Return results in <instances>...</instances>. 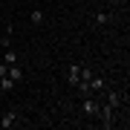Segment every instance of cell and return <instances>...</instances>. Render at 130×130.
Listing matches in <instances>:
<instances>
[{
  "mask_svg": "<svg viewBox=\"0 0 130 130\" xmlns=\"http://www.w3.org/2000/svg\"><path fill=\"white\" fill-rule=\"evenodd\" d=\"M20 124H23V121H20V116H18V113H14V110H6L3 116H0V127H3V130L20 127Z\"/></svg>",
  "mask_w": 130,
  "mask_h": 130,
  "instance_id": "1",
  "label": "cell"
},
{
  "mask_svg": "<svg viewBox=\"0 0 130 130\" xmlns=\"http://www.w3.org/2000/svg\"><path fill=\"white\" fill-rule=\"evenodd\" d=\"M81 110H84V116H87V119H98V98H93V95H84Z\"/></svg>",
  "mask_w": 130,
  "mask_h": 130,
  "instance_id": "2",
  "label": "cell"
},
{
  "mask_svg": "<svg viewBox=\"0 0 130 130\" xmlns=\"http://www.w3.org/2000/svg\"><path fill=\"white\" fill-rule=\"evenodd\" d=\"M78 78H81V64H72L67 67V84H70V87H78Z\"/></svg>",
  "mask_w": 130,
  "mask_h": 130,
  "instance_id": "3",
  "label": "cell"
},
{
  "mask_svg": "<svg viewBox=\"0 0 130 130\" xmlns=\"http://www.w3.org/2000/svg\"><path fill=\"white\" fill-rule=\"evenodd\" d=\"M107 90V78L104 75H93L90 78V93H104Z\"/></svg>",
  "mask_w": 130,
  "mask_h": 130,
  "instance_id": "4",
  "label": "cell"
},
{
  "mask_svg": "<svg viewBox=\"0 0 130 130\" xmlns=\"http://www.w3.org/2000/svg\"><path fill=\"white\" fill-rule=\"evenodd\" d=\"M29 20H32L35 26H43V23H46V12H43V9H32V14H29Z\"/></svg>",
  "mask_w": 130,
  "mask_h": 130,
  "instance_id": "5",
  "label": "cell"
},
{
  "mask_svg": "<svg viewBox=\"0 0 130 130\" xmlns=\"http://www.w3.org/2000/svg\"><path fill=\"white\" fill-rule=\"evenodd\" d=\"M113 20H116L113 12H98V14H95V23H98V26H110Z\"/></svg>",
  "mask_w": 130,
  "mask_h": 130,
  "instance_id": "6",
  "label": "cell"
},
{
  "mask_svg": "<svg viewBox=\"0 0 130 130\" xmlns=\"http://www.w3.org/2000/svg\"><path fill=\"white\" fill-rule=\"evenodd\" d=\"M6 75H9V78H12L14 84H18V81H23V70H20L18 64H12V67H9V72H6Z\"/></svg>",
  "mask_w": 130,
  "mask_h": 130,
  "instance_id": "7",
  "label": "cell"
},
{
  "mask_svg": "<svg viewBox=\"0 0 130 130\" xmlns=\"http://www.w3.org/2000/svg\"><path fill=\"white\" fill-rule=\"evenodd\" d=\"M0 90H3V93H12V90H14V81L9 78V75H3V78H0Z\"/></svg>",
  "mask_w": 130,
  "mask_h": 130,
  "instance_id": "8",
  "label": "cell"
},
{
  "mask_svg": "<svg viewBox=\"0 0 130 130\" xmlns=\"http://www.w3.org/2000/svg\"><path fill=\"white\" fill-rule=\"evenodd\" d=\"M3 64H6V67H12V64H18V55H14V52H6V58H3Z\"/></svg>",
  "mask_w": 130,
  "mask_h": 130,
  "instance_id": "9",
  "label": "cell"
},
{
  "mask_svg": "<svg viewBox=\"0 0 130 130\" xmlns=\"http://www.w3.org/2000/svg\"><path fill=\"white\" fill-rule=\"evenodd\" d=\"M6 72H9V67H6V64H3V61H0V78H3V75H6Z\"/></svg>",
  "mask_w": 130,
  "mask_h": 130,
  "instance_id": "10",
  "label": "cell"
},
{
  "mask_svg": "<svg viewBox=\"0 0 130 130\" xmlns=\"http://www.w3.org/2000/svg\"><path fill=\"white\" fill-rule=\"evenodd\" d=\"M104 3H110V6H119V3H121V0H104Z\"/></svg>",
  "mask_w": 130,
  "mask_h": 130,
  "instance_id": "11",
  "label": "cell"
},
{
  "mask_svg": "<svg viewBox=\"0 0 130 130\" xmlns=\"http://www.w3.org/2000/svg\"><path fill=\"white\" fill-rule=\"evenodd\" d=\"M0 46H3V38H0Z\"/></svg>",
  "mask_w": 130,
  "mask_h": 130,
  "instance_id": "12",
  "label": "cell"
}]
</instances>
